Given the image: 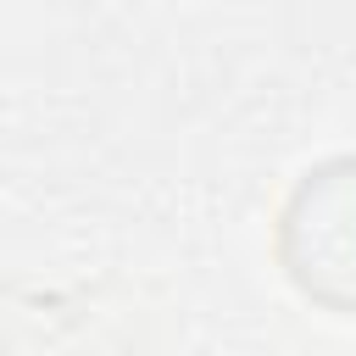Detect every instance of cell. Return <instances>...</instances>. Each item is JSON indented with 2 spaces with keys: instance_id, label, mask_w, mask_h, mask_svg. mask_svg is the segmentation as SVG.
I'll use <instances>...</instances> for the list:
<instances>
[{
  "instance_id": "obj_1",
  "label": "cell",
  "mask_w": 356,
  "mask_h": 356,
  "mask_svg": "<svg viewBox=\"0 0 356 356\" xmlns=\"http://www.w3.org/2000/svg\"><path fill=\"white\" fill-rule=\"evenodd\" d=\"M278 256L300 295L356 317V156L306 172L278 222Z\"/></svg>"
}]
</instances>
